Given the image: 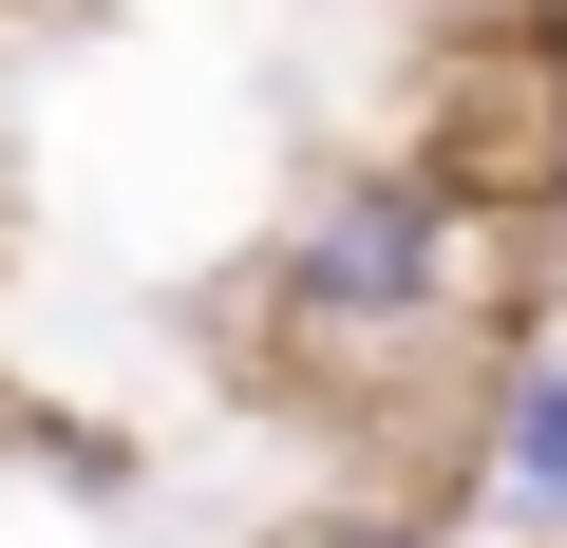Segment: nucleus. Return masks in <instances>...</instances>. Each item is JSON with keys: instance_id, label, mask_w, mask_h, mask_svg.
<instances>
[{"instance_id": "obj_1", "label": "nucleus", "mask_w": 567, "mask_h": 548, "mask_svg": "<svg viewBox=\"0 0 567 548\" xmlns=\"http://www.w3.org/2000/svg\"><path fill=\"white\" fill-rule=\"evenodd\" d=\"M265 360L284 379H416L435 341H473V208L416 152H360L303 189V227L265 246Z\"/></svg>"}, {"instance_id": "obj_2", "label": "nucleus", "mask_w": 567, "mask_h": 548, "mask_svg": "<svg viewBox=\"0 0 567 548\" xmlns=\"http://www.w3.org/2000/svg\"><path fill=\"white\" fill-rule=\"evenodd\" d=\"M492 510L567 529V360H511V397H492Z\"/></svg>"}, {"instance_id": "obj_3", "label": "nucleus", "mask_w": 567, "mask_h": 548, "mask_svg": "<svg viewBox=\"0 0 567 548\" xmlns=\"http://www.w3.org/2000/svg\"><path fill=\"white\" fill-rule=\"evenodd\" d=\"M284 548H435V510H398V492H322Z\"/></svg>"}, {"instance_id": "obj_4", "label": "nucleus", "mask_w": 567, "mask_h": 548, "mask_svg": "<svg viewBox=\"0 0 567 548\" xmlns=\"http://www.w3.org/2000/svg\"><path fill=\"white\" fill-rule=\"evenodd\" d=\"M529 208H548V227H567V133H548V189H529Z\"/></svg>"}]
</instances>
